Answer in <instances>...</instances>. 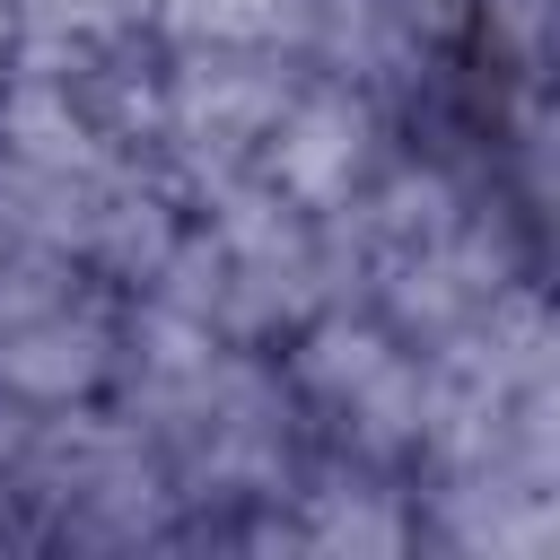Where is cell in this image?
Segmentation results:
<instances>
[]
</instances>
